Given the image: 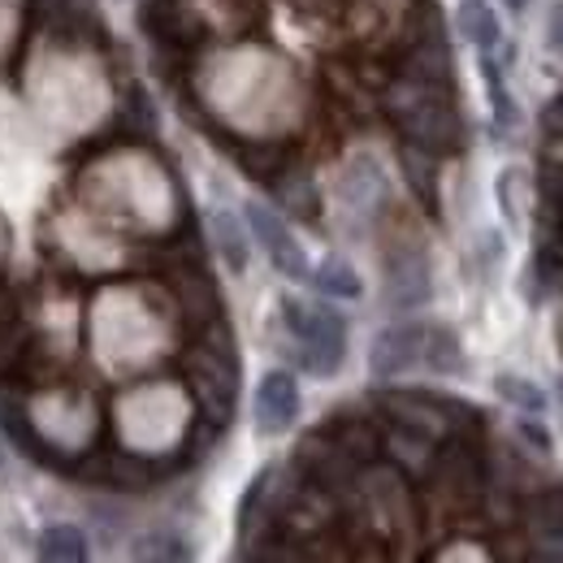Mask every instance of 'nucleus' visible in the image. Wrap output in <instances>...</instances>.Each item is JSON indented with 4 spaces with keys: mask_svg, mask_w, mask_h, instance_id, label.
<instances>
[{
    "mask_svg": "<svg viewBox=\"0 0 563 563\" xmlns=\"http://www.w3.org/2000/svg\"><path fill=\"white\" fill-rule=\"evenodd\" d=\"M282 321L299 343V360L312 377H334L347 355V321L325 303L282 299Z\"/></svg>",
    "mask_w": 563,
    "mask_h": 563,
    "instance_id": "nucleus-1",
    "label": "nucleus"
},
{
    "mask_svg": "<svg viewBox=\"0 0 563 563\" xmlns=\"http://www.w3.org/2000/svg\"><path fill=\"white\" fill-rule=\"evenodd\" d=\"M243 217H247V230L256 234V243L265 247L269 265L278 269L282 278H290V282L312 278V269H308V252L299 247V239L290 234V225L282 221L278 212L269 209V205H247Z\"/></svg>",
    "mask_w": 563,
    "mask_h": 563,
    "instance_id": "nucleus-2",
    "label": "nucleus"
},
{
    "mask_svg": "<svg viewBox=\"0 0 563 563\" xmlns=\"http://www.w3.org/2000/svg\"><path fill=\"white\" fill-rule=\"evenodd\" d=\"M295 417H299V382L286 368L265 373L256 386V433L278 438L295 424Z\"/></svg>",
    "mask_w": 563,
    "mask_h": 563,
    "instance_id": "nucleus-3",
    "label": "nucleus"
},
{
    "mask_svg": "<svg viewBox=\"0 0 563 563\" xmlns=\"http://www.w3.org/2000/svg\"><path fill=\"white\" fill-rule=\"evenodd\" d=\"M424 355V325H386L373 347H368V368L373 377H399Z\"/></svg>",
    "mask_w": 563,
    "mask_h": 563,
    "instance_id": "nucleus-4",
    "label": "nucleus"
},
{
    "mask_svg": "<svg viewBox=\"0 0 563 563\" xmlns=\"http://www.w3.org/2000/svg\"><path fill=\"white\" fill-rule=\"evenodd\" d=\"M209 230H212L217 252H221V261H225V269H230V274H243L247 261H252V243H247L243 221H239L230 209H217L209 217Z\"/></svg>",
    "mask_w": 563,
    "mask_h": 563,
    "instance_id": "nucleus-5",
    "label": "nucleus"
},
{
    "mask_svg": "<svg viewBox=\"0 0 563 563\" xmlns=\"http://www.w3.org/2000/svg\"><path fill=\"white\" fill-rule=\"evenodd\" d=\"M386 290H390V303L395 308H417L429 299V269H424L421 256H404L390 265V278H386Z\"/></svg>",
    "mask_w": 563,
    "mask_h": 563,
    "instance_id": "nucleus-6",
    "label": "nucleus"
},
{
    "mask_svg": "<svg viewBox=\"0 0 563 563\" xmlns=\"http://www.w3.org/2000/svg\"><path fill=\"white\" fill-rule=\"evenodd\" d=\"M126 563H191V547L169 529H152L131 542Z\"/></svg>",
    "mask_w": 563,
    "mask_h": 563,
    "instance_id": "nucleus-7",
    "label": "nucleus"
},
{
    "mask_svg": "<svg viewBox=\"0 0 563 563\" xmlns=\"http://www.w3.org/2000/svg\"><path fill=\"white\" fill-rule=\"evenodd\" d=\"M460 31L482 53H494L498 40H503V26H498V13H494L490 0H464L460 4Z\"/></svg>",
    "mask_w": 563,
    "mask_h": 563,
    "instance_id": "nucleus-8",
    "label": "nucleus"
},
{
    "mask_svg": "<svg viewBox=\"0 0 563 563\" xmlns=\"http://www.w3.org/2000/svg\"><path fill=\"white\" fill-rule=\"evenodd\" d=\"M87 538L74 525H48L40 533V563H87Z\"/></svg>",
    "mask_w": 563,
    "mask_h": 563,
    "instance_id": "nucleus-9",
    "label": "nucleus"
},
{
    "mask_svg": "<svg viewBox=\"0 0 563 563\" xmlns=\"http://www.w3.org/2000/svg\"><path fill=\"white\" fill-rule=\"evenodd\" d=\"M312 282H317V290L330 295V299H360V295H364V282H360V274L352 269V261H343V256L321 261V269L312 274Z\"/></svg>",
    "mask_w": 563,
    "mask_h": 563,
    "instance_id": "nucleus-10",
    "label": "nucleus"
},
{
    "mask_svg": "<svg viewBox=\"0 0 563 563\" xmlns=\"http://www.w3.org/2000/svg\"><path fill=\"white\" fill-rule=\"evenodd\" d=\"M494 395H498L503 404H511V408L529 412V417L547 412V390H542V386H533V382H529V377H520V373H498V377H494Z\"/></svg>",
    "mask_w": 563,
    "mask_h": 563,
    "instance_id": "nucleus-11",
    "label": "nucleus"
},
{
    "mask_svg": "<svg viewBox=\"0 0 563 563\" xmlns=\"http://www.w3.org/2000/svg\"><path fill=\"white\" fill-rule=\"evenodd\" d=\"M429 368H438V373H455L460 364H464V352H460V339H455V330H446V325H424V355H421Z\"/></svg>",
    "mask_w": 563,
    "mask_h": 563,
    "instance_id": "nucleus-12",
    "label": "nucleus"
},
{
    "mask_svg": "<svg viewBox=\"0 0 563 563\" xmlns=\"http://www.w3.org/2000/svg\"><path fill=\"white\" fill-rule=\"evenodd\" d=\"M525 187V174L516 169V165H507L503 174H498V205H503V217H507V225H520V217H525V209H520V191Z\"/></svg>",
    "mask_w": 563,
    "mask_h": 563,
    "instance_id": "nucleus-13",
    "label": "nucleus"
},
{
    "mask_svg": "<svg viewBox=\"0 0 563 563\" xmlns=\"http://www.w3.org/2000/svg\"><path fill=\"white\" fill-rule=\"evenodd\" d=\"M486 82H490V104H494V118H498V126H516L520 122V109H516V100L507 96V87H503V74L494 70V62H486Z\"/></svg>",
    "mask_w": 563,
    "mask_h": 563,
    "instance_id": "nucleus-14",
    "label": "nucleus"
},
{
    "mask_svg": "<svg viewBox=\"0 0 563 563\" xmlns=\"http://www.w3.org/2000/svg\"><path fill=\"white\" fill-rule=\"evenodd\" d=\"M516 433H520L525 442H533L538 451H551V446H555V438H551V429H542V424H538V421H520V424H516Z\"/></svg>",
    "mask_w": 563,
    "mask_h": 563,
    "instance_id": "nucleus-15",
    "label": "nucleus"
},
{
    "mask_svg": "<svg viewBox=\"0 0 563 563\" xmlns=\"http://www.w3.org/2000/svg\"><path fill=\"white\" fill-rule=\"evenodd\" d=\"M547 35H551V44L563 53V0L551 9V26H547Z\"/></svg>",
    "mask_w": 563,
    "mask_h": 563,
    "instance_id": "nucleus-16",
    "label": "nucleus"
},
{
    "mask_svg": "<svg viewBox=\"0 0 563 563\" xmlns=\"http://www.w3.org/2000/svg\"><path fill=\"white\" fill-rule=\"evenodd\" d=\"M503 4H507V9H516V13H520V9H525V4H529V0H503Z\"/></svg>",
    "mask_w": 563,
    "mask_h": 563,
    "instance_id": "nucleus-17",
    "label": "nucleus"
},
{
    "mask_svg": "<svg viewBox=\"0 0 563 563\" xmlns=\"http://www.w3.org/2000/svg\"><path fill=\"white\" fill-rule=\"evenodd\" d=\"M0 473H4V451H0Z\"/></svg>",
    "mask_w": 563,
    "mask_h": 563,
    "instance_id": "nucleus-18",
    "label": "nucleus"
}]
</instances>
